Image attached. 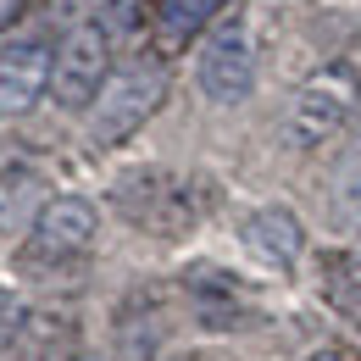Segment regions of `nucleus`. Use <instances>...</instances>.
Wrapping results in <instances>:
<instances>
[{
  "label": "nucleus",
  "instance_id": "1",
  "mask_svg": "<svg viewBox=\"0 0 361 361\" xmlns=\"http://www.w3.org/2000/svg\"><path fill=\"white\" fill-rule=\"evenodd\" d=\"M161 100H167V67H161L156 56H139V61L111 67V78L94 94V106L84 111V117H90V139L100 150L134 139L139 128L161 111Z\"/></svg>",
  "mask_w": 361,
  "mask_h": 361
},
{
  "label": "nucleus",
  "instance_id": "2",
  "mask_svg": "<svg viewBox=\"0 0 361 361\" xmlns=\"http://www.w3.org/2000/svg\"><path fill=\"white\" fill-rule=\"evenodd\" d=\"M94 233H100V217H94L90 200H78V195H50L45 206H39V217H34V228L23 233L17 267L28 272V278L67 272L94 250Z\"/></svg>",
  "mask_w": 361,
  "mask_h": 361
},
{
  "label": "nucleus",
  "instance_id": "3",
  "mask_svg": "<svg viewBox=\"0 0 361 361\" xmlns=\"http://www.w3.org/2000/svg\"><path fill=\"white\" fill-rule=\"evenodd\" d=\"M111 34L84 17V23H73L67 28V39L56 45V61H50V100L61 106V111H90L100 84L111 78Z\"/></svg>",
  "mask_w": 361,
  "mask_h": 361
},
{
  "label": "nucleus",
  "instance_id": "4",
  "mask_svg": "<svg viewBox=\"0 0 361 361\" xmlns=\"http://www.w3.org/2000/svg\"><path fill=\"white\" fill-rule=\"evenodd\" d=\"M356 100H361V84H356L350 67H322V73H312V78L295 90L283 134L295 139L300 150H317L322 139H334L345 123H350Z\"/></svg>",
  "mask_w": 361,
  "mask_h": 361
},
{
  "label": "nucleus",
  "instance_id": "5",
  "mask_svg": "<svg viewBox=\"0 0 361 361\" xmlns=\"http://www.w3.org/2000/svg\"><path fill=\"white\" fill-rule=\"evenodd\" d=\"M195 84L206 100L217 106H239L245 94L256 90V50H250V34L245 23H217L206 39H200V61H195Z\"/></svg>",
  "mask_w": 361,
  "mask_h": 361
},
{
  "label": "nucleus",
  "instance_id": "6",
  "mask_svg": "<svg viewBox=\"0 0 361 361\" xmlns=\"http://www.w3.org/2000/svg\"><path fill=\"white\" fill-rule=\"evenodd\" d=\"M117 206L128 212V223L161 239H178L183 228L200 217V195L189 189V178H161V173H134L123 183Z\"/></svg>",
  "mask_w": 361,
  "mask_h": 361
},
{
  "label": "nucleus",
  "instance_id": "7",
  "mask_svg": "<svg viewBox=\"0 0 361 361\" xmlns=\"http://www.w3.org/2000/svg\"><path fill=\"white\" fill-rule=\"evenodd\" d=\"M50 61H56V50L45 39H17L0 50V117H28L45 100Z\"/></svg>",
  "mask_w": 361,
  "mask_h": 361
},
{
  "label": "nucleus",
  "instance_id": "8",
  "mask_svg": "<svg viewBox=\"0 0 361 361\" xmlns=\"http://www.w3.org/2000/svg\"><path fill=\"white\" fill-rule=\"evenodd\" d=\"M17 361H73L78 356V317L67 312H23L11 345H6Z\"/></svg>",
  "mask_w": 361,
  "mask_h": 361
},
{
  "label": "nucleus",
  "instance_id": "9",
  "mask_svg": "<svg viewBox=\"0 0 361 361\" xmlns=\"http://www.w3.org/2000/svg\"><path fill=\"white\" fill-rule=\"evenodd\" d=\"M245 245L272 267H289L306 250V228H300V217L289 206H262V212L245 217Z\"/></svg>",
  "mask_w": 361,
  "mask_h": 361
},
{
  "label": "nucleus",
  "instance_id": "10",
  "mask_svg": "<svg viewBox=\"0 0 361 361\" xmlns=\"http://www.w3.org/2000/svg\"><path fill=\"white\" fill-rule=\"evenodd\" d=\"M45 178L39 173H0V245L6 239H23L34 217H39V206H45Z\"/></svg>",
  "mask_w": 361,
  "mask_h": 361
},
{
  "label": "nucleus",
  "instance_id": "11",
  "mask_svg": "<svg viewBox=\"0 0 361 361\" xmlns=\"http://www.w3.org/2000/svg\"><path fill=\"white\" fill-rule=\"evenodd\" d=\"M217 11H223V0H156V6H150L156 34H161V45H167V50L189 45V39H195Z\"/></svg>",
  "mask_w": 361,
  "mask_h": 361
},
{
  "label": "nucleus",
  "instance_id": "12",
  "mask_svg": "<svg viewBox=\"0 0 361 361\" xmlns=\"http://www.w3.org/2000/svg\"><path fill=\"white\" fill-rule=\"evenodd\" d=\"M328 278H322V295L339 317L361 322V250H345V256H328Z\"/></svg>",
  "mask_w": 361,
  "mask_h": 361
},
{
  "label": "nucleus",
  "instance_id": "13",
  "mask_svg": "<svg viewBox=\"0 0 361 361\" xmlns=\"http://www.w3.org/2000/svg\"><path fill=\"white\" fill-rule=\"evenodd\" d=\"M328 217L345 228V233H361V156H350L334 178V195H328Z\"/></svg>",
  "mask_w": 361,
  "mask_h": 361
},
{
  "label": "nucleus",
  "instance_id": "14",
  "mask_svg": "<svg viewBox=\"0 0 361 361\" xmlns=\"http://www.w3.org/2000/svg\"><path fill=\"white\" fill-rule=\"evenodd\" d=\"M94 23L117 39V34H128L139 23V11H134V0H94Z\"/></svg>",
  "mask_w": 361,
  "mask_h": 361
},
{
  "label": "nucleus",
  "instance_id": "15",
  "mask_svg": "<svg viewBox=\"0 0 361 361\" xmlns=\"http://www.w3.org/2000/svg\"><path fill=\"white\" fill-rule=\"evenodd\" d=\"M17 322H23V306H17V300H11L6 289H0V350L11 345V334H17Z\"/></svg>",
  "mask_w": 361,
  "mask_h": 361
},
{
  "label": "nucleus",
  "instance_id": "16",
  "mask_svg": "<svg viewBox=\"0 0 361 361\" xmlns=\"http://www.w3.org/2000/svg\"><path fill=\"white\" fill-rule=\"evenodd\" d=\"M23 11V0H0V28H11V17Z\"/></svg>",
  "mask_w": 361,
  "mask_h": 361
},
{
  "label": "nucleus",
  "instance_id": "17",
  "mask_svg": "<svg viewBox=\"0 0 361 361\" xmlns=\"http://www.w3.org/2000/svg\"><path fill=\"white\" fill-rule=\"evenodd\" d=\"M312 361H345V356H339V350H317Z\"/></svg>",
  "mask_w": 361,
  "mask_h": 361
},
{
  "label": "nucleus",
  "instance_id": "18",
  "mask_svg": "<svg viewBox=\"0 0 361 361\" xmlns=\"http://www.w3.org/2000/svg\"><path fill=\"white\" fill-rule=\"evenodd\" d=\"M73 361H106V356H94V350H78V356H73Z\"/></svg>",
  "mask_w": 361,
  "mask_h": 361
}]
</instances>
